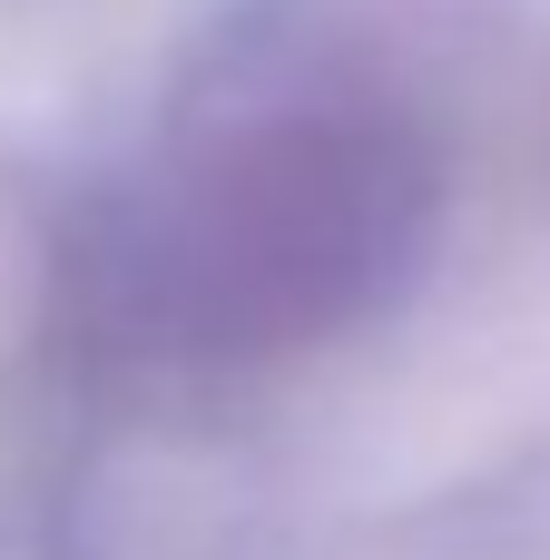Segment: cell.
Returning a JSON list of instances; mask_svg holds the SVG:
<instances>
[{
  "label": "cell",
  "mask_w": 550,
  "mask_h": 560,
  "mask_svg": "<svg viewBox=\"0 0 550 560\" xmlns=\"http://www.w3.org/2000/svg\"><path fill=\"white\" fill-rule=\"evenodd\" d=\"M433 217L423 148L344 98L197 138L118 236V305L207 354L295 345L374 305Z\"/></svg>",
  "instance_id": "obj_1"
}]
</instances>
